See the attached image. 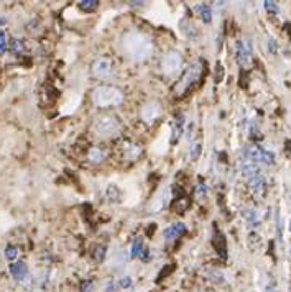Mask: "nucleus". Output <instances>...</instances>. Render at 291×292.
<instances>
[{
	"label": "nucleus",
	"instance_id": "obj_4",
	"mask_svg": "<svg viewBox=\"0 0 291 292\" xmlns=\"http://www.w3.org/2000/svg\"><path fill=\"white\" fill-rule=\"evenodd\" d=\"M201 66L199 64H193L190 69L186 71L184 76L181 77V81L176 87V96H184V94L190 91L193 85L199 81V76H201Z\"/></svg>",
	"mask_w": 291,
	"mask_h": 292
},
{
	"label": "nucleus",
	"instance_id": "obj_11",
	"mask_svg": "<svg viewBox=\"0 0 291 292\" xmlns=\"http://www.w3.org/2000/svg\"><path fill=\"white\" fill-rule=\"evenodd\" d=\"M248 186L252 189V192H254L257 197H262L265 194V189H266V181H265L262 172H258V174H255L254 177H250Z\"/></svg>",
	"mask_w": 291,
	"mask_h": 292
},
{
	"label": "nucleus",
	"instance_id": "obj_34",
	"mask_svg": "<svg viewBox=\"0 0 291 292\" xmlns=\"http://www.w3.org/2000/svg\"><path fill=\"white\" fill-rule=\"evenodd\" d=\"M4 23H5V20H4V18H0V25H4Z\"/></svg>",
	"mask_w": 291,
	"mask_h": 292
},
{
	"label": "nucleus",
	"instance_id": "obj_29",
	"mask_svg": "<svg viewBox=\"0 0 291 292\" xmlns=\"http://www.w3.org/2000/svg\"><path fill=\"white\" fill-rule=\"evenodd\" d=\"M7 51V38L4 31H0V53H5Z\"/></svg>",
	"mask_w": 291,
	"mask_h": 292
},
{
	"label": "nucleus",
	"instance_id": "obj_7",
	"mask_svg": "<svg viewBox=\"0 0 291 292\" xmlns=\"http://www.w3.org/2000/svg\"><path fill=\"white\" fill-rule=\"evenodd\" d=\"M235 58H237V62L242 68H247L252 64V48L247 41L239 39L235 43Z\"/></svg>",
	"mask_w": 291,
	"mask_h": 292
},
{
	"label": "nucleus",
	"instance_id": "obj_18",
	"mask_svg": "<svg viewBox=\"0 0 291 292\" xmlns=\"http://www.w3.org/2000/svg\"><path fill=\"white\" fill-rule=\"evenodd\" d=\"M214 248L221 253L222 258H227V248H225V238L224 235H221L219 232H216V236H214Z\"/></svg>",
	"mask_w": 291,
	"mask_h": 292
},
{
	"label": "nucleus",
	"instance_id": "obj_13",
	"mask_svg": "<svg viewBox=\"0 0 291 292\" xmlns=\"http://www.w3.org/2000/svg\"><path fill=\"white\" fill-rule=\"evenodd\" d=\"M10 274L15 281L18 282H23L27 278H28V266L22 261H17V263H12L10 264Z\"/></svg>",
	"mask_w": 291,
	"mask_h": 292
},
{
	"label": "nucleus",
	"instance_id": "obj_21",
	"mask_svg": "<svg viewBox=\"0 0 291 292\" xmlns=\"http://www.w3.org/2000/svg\"><path fill=\"white\" fill-rule=\"evenodd\" d=\"M106 253H107V248H106V244H97V246H96V250H94V259H96L97 263L104 261Z\"/></svg>",
	"mask_w": 291,
	"mask_h": 292
},
{
	"label": "nucleus",
	"instance_id": "obj_25",
	"mask_svg": "<svg viewBox=\"0 0 291 292\" xmlns=\"http://www.w3.org/2000/svg\"><path fill=\"white\" fill-rule=\"evenodd\" d=\"M12 51L15 54L23 51V41H22V39H13V41H12Z\"/></svg>",
	"mask_w": 291,
	"mask_h": 292
},
{
	"label": "nucleus",
	"instance_id": "obj_8",
	"mask_svg": "<svg viewBox=\"0 0 291 292\" xmlns=\"http://www.w3.org/2000/svg\"><path fill=\"white\" fill-rule=\"evenodd\" d=\"M132 258H137V259H141V261H150V251L145 248V243H143V238L141 236H137L135 240L132 243V251H130Z\"/></svg>",
	"mask_w": 291,
	"mask_h": 292
},
{
	"label": "nucleus",
	"instance_id": "obj_33",
	"mask_svg": "<svg viewBox=\"0 0 291 292\" xmlns=\"http://www.w3.org/2000/svg\"><path fill=\"white\" fill-rule=\"evenodd\" d=\"M266 292H277V290H275V284H273V282L268 284V287H266Z\"/></svg>",
	"mask_w": 291,
	"mask_h": 292
},
{
	"label": "nucleus",
	"instance_id": "obj_5",
	"mask_svg": "<svg viewBox=\"0 0 291 292\" xmlns=\"http://www.w3.org/2000/svg\"><path fill=\"white\" fill-rule=\"evenodd\" d=\"M183 66V56L178 51H168L161 59V71L167 76H175Z\"/></svg>",
	"mask_w": 291,
	"mask_h": 292
},
{
	"label": "nucleus",
	"instance_id": "obj_1",
	"mask_svg": "<svg viewBox=\"0 0 291 292\" xmlns=\"http://www.w3.org/2000/svg\"><path fill=\"white\" fill-rule=\"evenodd\" d=\"M152 39L140 31H129L122 36V51L132 61H145L152 54Z\"/></svg>",
	"mask_w": 291,
	"mask_h": 292
},
{
	"label": "nucleus",
	"instance_id": "obj_10",
	"mask_svg": "<svg viewBox=\"0 0 291 292\" xmlns=\"http://www.w3.org/2000/svg\"><path fill=\"white\" fill-rule=\"evenodd\" d=\"M160 114H161V105L156 104V102H150V104H147L143 110H141V117H143V120L148 123L155 122L156 118L160 117Z\"/></svg>",
	"mask_w": 291,
	"mask_h": 292
},
{
	"label": "nucleus",
	"instance_id": "obj_3",
	"mask_svg": "<svg viewBox=\"0 0 291 292\" xmlns=\"http://www.w3.org/2000/svg\"><path fill=\"white\" fill-rule=\"evenodd\" d=\"M94 130L100 137H112L119 130V122L114 115H100L94 122Z\"/></svg>",
	"mask_w": 291,
	"mask_h": 292
},
{
	"label": "nucleus",
	"instance_id": "obj_6",
	"mask_svg": "<svg viewBox=\"0 0 291 292\" xmlns=\"http://www.w3.org/2000/svg\"><path fill=\"white\" fill-rule=\"evenodd\" d=\"M92 76L97 77V79H104V81H109V79H114L115 77V68L114 64L109 59H97L94 61L92 64Z\"/></svg>",
	"mask_w": 291,
	"mask_h": 292
},
{
	"label": "nucleus",
	"instance_id": "obj_30",
	"mask_svg": "<svg viewBox=\"0 0 291 292\" xmlns=\"http://www.w3.org/2000/svg\"><path fill=\"white\" fill-rule=\"evenodd\" d=\"M92 287H94L92 281H84L82 286H81V290H82V292H92Z\"/></svg>",
	"mask_w": 291,
	"mask_h": 292
},
{
	"label": "nucleus",
	"instance_id": "obj_17",
	"mask_svg": "<svg viewBox=\"0 0 291 292\" xmlns=\"http://www.w3.org/2000/svg\"><path fill=\"white\" fill-rule=\"evenodd\" d=\"M194 10L202 18L204 23H211L212 21V10H211L209 4H198L194 7Z\"/></svg>",
	"mask_w": 291,
	"mask_h": 292
},
{
	"label": "nucleus",
	"instance_id": "obj_2",
	"mask_svg": "<svg viewBox=\"0 0 291 292\" xmlns=\"http://www.w3.org/2000/svg\"><path fill=\"white\" fill-rule=\"evenodd\" d=\"M92 102L97 107H115L123 102V92L112 85H100L92 91Z\"/></svg>",
	"mask_w": 291,
	"mask_h": 292
},
{
	"label": "nucleus",
	"instance_id": "obj_14",
	"mask_svg": "<svg viewBox=\"0 0 291 292\" xmlns=\"http://www.w3.org/2000/svg\"><path fill=\"white\" fill-rule=\"evenodd\" d=\"M129 261V253L125 250H117L115 253L111 256V263L109 266L111 267H122L125 263Z\"/></svg>",
	"mask_w": 291,
	"mask_h": 292
},
{
	"label": "nucleus",
	"instance_id": "obj_12",
	"mask_svg": "<svg viewBox=\"0 0 291 292\" xmlns=\"http://www.w3.org/2000/svg\"><path fill=\"white\" fill-rule=\"evenodd\" d=\"M184 123H186L184 115L179 114L171 125V143H178L179 141L181 135H183V130H184Z\"/></svg>",
	"mask_w": 291,
	"mask_h": 292
},
{
	"label": "nucleus",
	"instance_id": "obj_19",
	"mask_svg": "<svg viewBox=\"0 0 291 292\" xmlns=\"http://www.w3.org/2000/svg\"><path fill=\"white\" fill-rule=\"evenodd\" d=\"M123 154L125 156H129L130 160H135V158H138L140 154H141V149H140V146H137V145H129L127 148L123 149Z\"/></svg>",
	"mask_w": 291,
	"mask_h": 292
},
{
	"label": "nucleus",
	"instance_id": "obj_28",
	"mask_svg": "<svg viewBox=\"0 0 291 292\" xmlns=\"http://www.w3.org/2000/svg\"><path fill=\"white\" fill-rule=\"evenodd\" d=\"M198 199H202V197H206V194H207V186L206 184H199L198 186Z\"/></svg>",
	"mask_w": 291,
	"mask_h": 292
},
{
	"label": "nucleus",
	"instance_id": "obj_15",
	"mask_svg": "<svg viewBox=\"0 0 291 292\" xmlns=\"http://www.w3.org/2000/svg\"><path fill=\"white\" fill-rule=\"evenodd\" d=\"M243 218H245V222H247L248 227H252V228L260 227V223H262L260 217H258V212L254 210V209H245V210H243Z\"/></svg>",
	"mask_w": 291,
	"mask_h": 292
},
{
	"label": "nucleus",
	"instance_id": "obj_26",
	"mask_svg": "<svg viewBox=\"0 0 291 292\" xmlns=\"http://www.w3.org/2000/svg\"><path fill=\"white\" fill-rule=\"evenodd\" d=\"M132 286V278L130 276H123V278H120V281H119V287H122V289H129Z\"/></svg>",
	"mask_w": 291,
	"mask_h": 292
},
{
	"label": "nucleus",
	"instance_id": "obj_31",
	"mask_svg": "<svg viewBox=\"0 0 291 292\" xmlns=\"http://www.w3.org/2000/svg\"><path fill=\"white\" fill-rule=\"evenodd\" d=\"M115 282L114 281H107V284H106V290L104 292H115Z\"/></svg>",
	"mask_w": 291,
	"mask_h": 292
},
{
	"label": "nucleus",
	"instance_id": "obj_16",
	"mask_svg": "<svg viewBox=\"0 0 291 292\" xmlns=\"http://www.w3.org/2000/svg\"><path fill=\"white\" fill-rule=\"evenodd\" d=\"M106 156H107L106 149L100 148V146H96V148H92L91 151H89L88 160H89V163H92V164H99V163H102V161L106 160Z\"/></svg>",
	"mask_w": 291,
	"mask_h": 292
},
{
	"label": "nucleus",
	"instance_id": "obj_27",
	"mask_svg": "<svg viewBox=\"0 0 291 292\" xmlns=\"http://www.w3.org/2000/svg\"><path fill=\"white\" fill-rule=\"evenodd\" d=\"M263 5H265V9H266V12H270V13H278V12H280V9H278V5H277V4H275V2H265Z\"/></svg>",
	"mask_w": 291,
	"mask_h": 292
},
{
	"label": "nucleus",
	"instance_id": "obj_20",
	"mask_svg": "<svg viewBox=\"0 0 291 292\" xmlns=\"http://www.w3.org/2000/svg\"><path fill=\"white\" fill-rule=\"evenodd\" d=\"M4 256L5 259H9V261H13V259L18 258V248L13 246V244H9V246L4 250Z\"/></svg>",
	"mask_w": 291,
	"mask_h": 292
},
{
	"label": "nucleus",
	"instance_id": "obj_9",
	"mask_svg": "<svg viewBox=\"0 0 291 292\" xmlns=\"http://www.w3.org/2000/svg\"><path fill=\"white\" fill-rule=\"evenodd\" d=\"M184 233H186V225H184V223H181V222H178V223L170 225V227L167 228V230L163 232V236H164V240L171 243V241L179 240Z\"/></svg>",
	"mask_w": 291,
	"mask_h": 292
},
{
	"label": "nucleus",
	"instance_id": "obj_22",
	"mask_svg": "<svg viewBox=\"0 0 291 292\" xmlns=\"http://www.w3.org/2000/svg\"><path fill=\"white\" fill-rule=\"evenodd\" d=\"M120 195H122L120 191L115 186H109L107 187V197H109V200H111V202H119Z\"/></svg>",
	"mask_w": 291,
	"mask_h": 292
},
{
	"label": "nucleus",
	"instance_id": "obj_24",
	"mask_svg": "<svg viewBox=\"0 0 291 292\" xmlns=\"http://www.w3.org/2000/svg\"><path fill=\"white\" fill-rule=\"evenodd\" d=\"M201 149H202V145H201V143H194V145L191 146V154H190V158H191L193 161H196V160L199 158Z\"/></svg>",
	"mask_w": 291,
	"mask_h": 292
},
{
	"label": "nucleus",
	"instance_id": "obj_23",
	"mask_svg": "<svg viewBox=\"0 0 291 292\" xmlns=\"http://www.w3.org/2000/svg\"><path fill=\"white\" fill-rule=\"evenodd\" d=\"M97 2L96 0H84V2H79V9L86 10V12H94L97 9Z\"/></svg>",
	"mask_w": 291,
	"mask_h": 292
},
{
	"label": "nucleus",
	"instance_id": "obj_32",
	"mask_svg": "<svg viewBox=\"0 0 291 292\" xmlns=\"http://www.w3.org/2000/svg\"><path fill=\"white\" fill-rule=\"evenodd\" d=\"M268 44H270V53H277L278 51V43L275 41V39H270Z\"/></svg>",
	"mask_w": 291,
	"mask_h": 292
}]
</instances>
